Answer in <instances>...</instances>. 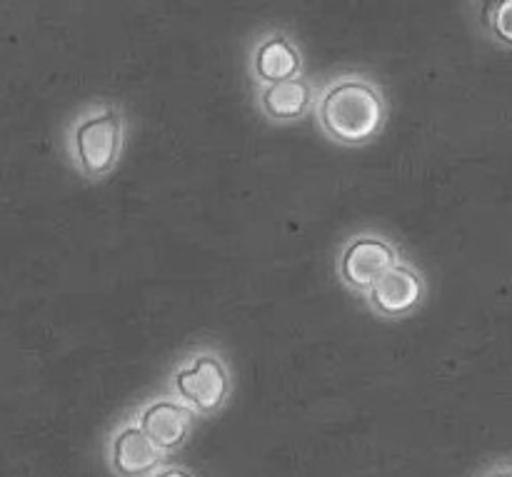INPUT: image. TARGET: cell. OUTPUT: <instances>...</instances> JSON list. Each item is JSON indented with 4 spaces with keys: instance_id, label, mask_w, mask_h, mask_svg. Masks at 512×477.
<instances>
[{
    "instance_id": "cell-1",
    "label": "cell",
    "mask_w": 512,
    "mask_h": 477,
    "mask_svg": "<svg viewBox=\"0 0 512 477\" xmlns=\"http://www.w3.org/2000/svg\"><path fill=\"white\" fill-rule=\"evenodd\" d=\"M315 125L343 148H363L383 133L388 100L373 75L340 73L315 93Z\"/></svg>"
},
{
    "instance_id": "cell-2",
    "label": "cell",
    "mask_w": 512,
    "mask_h": 477,
    "mask_svg": "<svg viewBox=\"0 0 512 477\" xmlns=\"http://www.w3.org/2000/svg\"><path fill=\"white\" fill-rule=\"evenodd\" d=\"M125 145V113L115 103L80 110L65 130V153L80 178L98 183L120 163Z\"/></svg>"
},
{
    "instance_id": "cell-3",
    "label": "cell",
    "mask_w": 512,
    "mask_h": 477,
    "mask_svg": "<svg viewBox=\"0 0 512 477\" xmlns=\"http://www.w3.org/2000/svg\"><path fill=\"white\" fill-rule=\"evenodd\" d=\"M235 378L223 350L200 345L188 350L168 373V390L195 418H215L230 403Z\"/></svg>"
},
{
    "instance_id": "cell-4",
    "label": "cell",
    "mask_w": 512,
    "mask_h": 477,
    "mask_svg": "<svg viewBox=\"0 0 512 477\" xmlns=\"http://www.w3.org/2000/svg\"><path fill=\"white\" fill-rule=\"evenodd\" d=\"M400 248L383 233H355L345 240L335 260V273L348 293L363 298L395 263H400Z\"/></svg>"
},
{
    "instance_id": "cell-5",
    "label": "cell",
    "mask_w": 512,
    "mask_h": 477,
    "mask_svg": "<svg viewBox=\"0 0 512 477\" xmlns=\"http://www.w3.org/2000/svg\"><path fill=\"white\" fill-rule=\"evenodd\" d=\"M133 423L138 425L140 433L165 455H175L178 450L185 448L195 428V415L185 408L183 403L173 398V395H153V398L143 400L138 408L130 413Z\"/></svg>"
},
{
    "instance_id": "cell-6",
    "label": "cell",
    "mask_w": 512,
    "mask_h": 477,
    "mask_svg": "<svg viewBox=\"0 0 512 477\" xmlns=\"http://www.w3.org/2000/svg\"><path fill=\"white\" fill-rule=\"evenodd\" d=\"M428 295L425 275L408 260L395 263L368 293L363 295L370 313L380 320H405L418 313Z\"/></svg>"
},
{
    "instance_id": "cell-7",
    "label": "cell",
    "mask_w": 512,
    "mask_h": 477,
    "mask_svg": "<svg viewBox=\"0 0 512 477\" xmlns=\"http://www.w3.org/2000/svg\"><path fill=\"white\" fill-rule=\"evenodd\" d=\"M105 465L113 477H150L168 463L163 453L140 433L130 415H125L105 438Z\"/></svg>"
},
{
    "instance_id": "cell-8",
    "label": "cell",
    "mask_w": 512,
    "mask_h": 477,
    "mask_svg": "<svg viewBox=\"0 0 512 477\" xmlns=\"http://www.w3.org/2000/svg\"><path fill=\"white\" fill-rule=\"evenodd\" d=\"M248 73L255 88L303 78V53L285 30H265L248 50Z\"/></svg>"
},
{
    "instance_id": "cell-9",
    "label": "cell",
    "mask_w": 512,
    "mask_h": 477,
    "mask_svg": "<svg viewBox=\"0 0 512 477\" xmlns=\"http://www.w3.org/2000/svg\"><path fill=\"white\" fill-rule=\"evenodd\" d=\"M315 93L318 90L308 78L283 80V83L255 88V105L268 123L290 125L313 113Z\"/></svg>"
},
{
    "instance_id": "cell-10",
    "label": "cell",
    "mask_w": 512,
    "mask_h": 477,
    "mask_svg": "<svg viewBox=\"0 0 512 477\" xmlns=\"http://www.w3.org/2000/svg\"><path fill=\"white\" fill-rule=\"evenodd\" d=\"M483 28L498 43L512 48V0L483 5Z\"/></svg>"
},
{
    "instance_id": "cell-11",
    "label": "cell",
    "mask_w": 512,
    "mask_h": 477,
    "mask_svg": "<svg viewBox=\"0 0 512 477\" xmlns=\"http://www.w3.org/2000/svg\"><path fill=\"white\" fill-rule=\"evenodd\" d=\"M478 477H512V460H500V463L488 465Z\"/></svg>"
},
{
    "instance_id": "cell-12",
    "label": "cell",
    "mask_w": 512,
    "mask_h": 477,
    "mask_svg": "<svg viewBox=\"0 0 512 477\" xmlns=\"http://www.w3.org/2000/svg\"><path fill=\"white\" fill-rule=\"evenodd\" d=\"M150 477H198V475L190 473V470L183 468V465H170V463H165L163 468L155 470V473L150 475Z\"/></svg>"
}]
</instances>
